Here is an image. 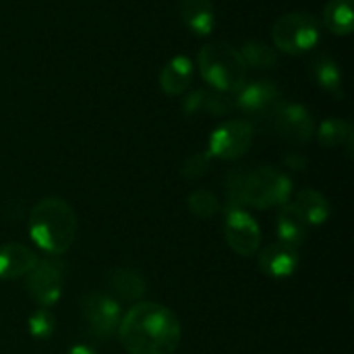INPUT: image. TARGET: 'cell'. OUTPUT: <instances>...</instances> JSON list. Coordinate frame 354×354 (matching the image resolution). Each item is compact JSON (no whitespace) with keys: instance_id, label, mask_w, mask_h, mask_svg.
<instances>
[{"instance_id":"cell-7","label":"cell","mask_w":354,"mask_h":354,"mask_svg":"<svg viewBox=\"0 0 354 354\" xmlns=\"http://www.w3.org/2000/svg\"><path fill=\"white\" fill-rule=\"evenodd\" d=\"M62 284H64V266L58 259L37 261L29 272V280H27L31 297L35 299L37 305L44 307H52L60 299Z\"/></svg>"},{"instance_id":"cell-19","label":"cell","mask_w":354,"mask_h":354,"mask_svg":"<svg viewBox=\"0 0 354 354\" xmlns=\"http://www.w3.org/2000/svg\"><path fill=\"white\" fill-rule=\"evenodd\" d=\"M313 75L324 89H328L336 97H342V75H340L338 64L332 58H328V56L317 58L313 62Z\"/></svg>"},{"instance_id":"cell-20","label":"cell","mask_w":354,"mask_h":354,"mask_svg":"<svg viewBox=\"0 0 354 354\" xmlns=\"http://www.w3.org/2000/svg\"><path fill=\"white\" fill-rule=\"evenodd\" d=\"M110 284L122 299L129 301H137L145 292V280L133 270H114V274L110 276Z\"/></svg>"},{"instance_id":"cell-5","label":"cell","mask_w":354,"mask_h":354,"mask_svg":"<svg viewBox=\"0 0 354 354\" xmlns=\"http://www.w3.org/2000/svg\"><path fill=\"white\" fill-rule=\"evenodd\" d=\"M274 46L288 54H303L319 44L322 25L311 12H288L274 23Z\"/></svg>"},{"instance_id":"cell-11","label":"cell","mask_w":354,"mask_h":354,"mask_svg":"<svg viewBox=\"0 0 354 354\" xmlns=\"http://www.w3.org/2000/svg\"><path fill=\"white\" fill-rule=\"evenodd\" d=\"M278 102H280V89L268 81V79H259V81H253V83H245L241 89H239V97H236V106L249 114H266V112H274L278 108Z\"/></svg>"},{"instance_id":"cell-6","label":"cell","mask_w":354,"mask_h":354,"mask_svg":"<svg viewBox=\"0 0 354 354\" xmlns=\"http://www.w3.org/2000/svg\"><path fill=\"white\" fill-rule=\"evenodd\" d=\"M81 311H83V319L89 326V332L100 340L110 338L120 324L118 303L112 297L102 295V292L85 295L81 301Z\"/></svg>"},{"instance_id":"cell-13","label":"cell","mask_w":354,"mask_h":354,"mask_svg":"<svg viewBox=\"0 0 354 354\" xmlns=\"http://www.w3.org/2000/svg\"><path fill=\"white\" fill-rule=\"evenodd\" d=\"M178 15L183 23L197 35L212 33L216 23L212 0H178Z\"/></svg>"},{"instance_id":"cell-21","label":"cell","mask_w":354,"mask_h":354,"mask_svg":"<svg viewBox=\"0 0 354 354\" xmlns=\"http://www.w3.org/2000/svg\"><path fill=\"white\" fill-rule=\"evenodd\" d=\"M245 64L249 66H255V68H270L276 64L278 56L276 52L272 50V46H268L266 41H259V39H251L243 46V52H241Z\"/></svg>"},{"instance_id":"cell-8","label":"cell","mask_w":354,"mask_h":354,"mask_svg":"<svg viewBox=\"0 0 354 354\" xmlns=\"http://www.w3.org/2000/svg\"><path fill=\"white\" fill-rule=\"evenodd\" d=\"M253 141V124L247 120H228L218 127L209 139V156L222 160L241 158Z\"/></svg>"},{"instance_id":"cell-14","label":"cell","mask_w":354,"mask_h":354,"mask_svg":"<svg viewBox=\"0 0 354 354\" xmlns=\"http://www.w3.org/2000/svg\"><path fill=\"white\" fill-rule=\"evenodd\" d=\"M37 257L23 245H4L0 247V278L15 280L33 270Z\"/></svg>"},{"instance_id":"cell-25","label":"cell","mask_w":354,"mask_h":354,"mask_svg":"<svg viewBox=\"0 0 354 354\" xmlns=\"http://www.w3.org/2000/svg\"><path fill=\"white\" fill-rule=\"evenodd\" d=\"M207 164H209V153H197V156L189 158L185 164V176H189V178L201 176L207 170Z\"/></svg>"},{"instance_id":"cell-1","label":"cell","mask_w":354,"mask_h":354,"mask_svg":"<svg viewBox=\"0 0 354 354\" xmlns=\"http://www.w3.org/2000/svg\"><path fill=\"white\" fill-rule=\"evenodd\" d=\"M118 336L129 354H174L180 342V324L166 307L139 303L120 319Z\"/></svg>"},{"instance_id":"cell-16","label":"cell","mask_w":354,"mask_h":354,"mask_svg":"<svg viewBox=\"0 0 354 354\" xmlns=\"http://www.w3.org/2000/svg\"><path fill=\"white\" fill-rule=\"evenodd\" d=\"M191 75H193V66L191 60L187 56H174L162 71L160 75V83L162 89L170 95H180L189 83H191Z\"/></svg>"},{"instance_id":"cell-3","label":"cell","mask_w":354,"mask_h":354,"mask_svg":"<svg viewBox=\"0 0 354 354\" xmlns=\"http://www.w3.org/2000/svg\"><path fill=\"white\" fill-rule=\"evenodd\" d=\"M290 178L270 166H259L247 174H232L228 180V193L239 205H253L259 209L272 205H284L290 195Z\"/></svg>"},{"instance_id":"cell-10","label":"cell","mask_w":354,"mask_h":354,"mask_svg":"<svg viewBox=\"0 0 354 354\" xmlns=\"http://www.w3.org/2000/svg\"><path fill=\"white\" fill-rule=\"evenodd\" d=\"M224 234H226V241L232 247V251H236L239 255L249 257L259 247V228H257L255 220L241 209H234L228 216Z\"/></svg>"},{"instance_id":"cell-17","label":"cell","mask_w":354,"mask_h":354,"mask_svg":"<svg viewBox=\"0 0 354 354\" xmlns=\"http://www.w3.org/2000/svg\"><path fill=\"white\" fill-rule=\"evenodd\" d=\"M307 230H309L307 222L297 214V209L292 205H286L278 214V239H280V243L297 249L307 239Z\"/></svg>"},{"instance_id":"cell-9","label":"cell","mask_w":354,"mask_h":354,"mask_svg":"<svg viewBox=\"0 0 354 354\" xmlns=\"http://www.w3.org/2000/svg\"><path fill=\"white\" fill-rule=\"evenodd\" d=\"M272 122L276 133L290 143H307L315 131L309 110L301 104H278L272 114Z\"/></svg>"},{"instance_id":"cell-4","label":"cell","mask_w":354,"mask_h":354,"mask_svg":"<svg viewBox=\"0 0 354 354\" xmlns=\"http://www.w3.org/2000/svg\"><path fill=\"white\" fill-rule=\"evenodd\" d=\"M197 62L201 77L220 91H239L247 81V64L241 52L226 41L205 44Z\"/></svg>"},{"instance_id":"cell-23","label":"cell","mask_w":354,"mask_h":354,"mask_svg":"<svg viewBox=\"0 0 354 354\" xmlns=\"http://www.w3.org/2000/svg\"><path fill=\"white\" fill-rule=\"evenodd\" d=\"M187 203L189 209L199 218H212L218 212V199L209 191H195Z\"/></svg>"},{"instance_id":"cell-15","label":"cell","mask_w":354,"mask_h":354,"mask_svg":"<svg viewBox=\"0 0 354 354\" xmlns=\"http://www.w3.org/2000/svg\"><path fill=\"white\" fill-rule=\"evenodd\" d=\"M292 207L297 209V214L307 222V226H315V224H324L330 216V205L326 201V197L313 189H305L297 195Z\"/></svg>"},{"instance_id":"cell-18","label":"cell","mask_w":354,"mask_h":354,"mask_svg":"<svg viewBox=\"0 0 354 354\" xmlns=\"http://www.w3.org/2000/svg\"><path fill=\"white\" fill-rule=\"evenodd\" d=\"M324 21L330 31L348 35L353 31V0H332L326 6Z\"/></svg>"},{"instance_id":"cell-2","label":"cell","mask_w":354,"mask_h":354,"mask_svg":"<svg viewBox=\"0 0 354 354\" xmlns=\"http://www.w3.org/2000/svg\"><path fill=\"white\" fill-rule=\"evenodd\" d=\"M31 239L48 253L62 255L75 241L77 218L71 205L58 197L41 199L29 216Z\"/></svg>"},{"instance_id":"cell-26","label":"cell","mask_w":354,"mask_h":354,"mask_svg":"<svg viewBox=\"0 0 354 354\" xmlns=\"http://www.w3.org/2000/svg\"><path fill=\"white\" fill-rule=\"evenodd\" d=\"M68 354H95V353H93L89 346H75V348H73Z\"/></svg>"},{"instance_id":"cell-22","label":"cell","mask_w":354,"mask_h":354,"mask_svg":"<svg viewBox=\"0 0 354 354\" xmlns=\"http://www.w3.org/2000/svg\"><path fill=\"white\" fill-rule=\"evenodd\" d=\"M346 139H351V124L344 120H326L319 127V141L328 147H334Z\"/></svg>"},{"instance_id":"cell-24","label":"cell","mask_w":354,"mask_h":354,"mask_svg":"<svg viewBox=\"0 0 354 354\" xmlns=\"http://www.w3.org/2000/svg\"><path fill=\"white\" fill-rule=\"evenodd\" d=\"M29 330L33 336L37 338H46L52 334L54 330V317L48 311H37L31 319H29Z\"/></svg>"},{"instance_id":"cell-12","label":"cell","mask_w":354,"mask_h":354,"mask_svg":"<svg viewBox=\"0 0 354 354\" xmlns=\"http://www.w3.org/2000/svg\"><path fill=\"white\" fill-rule=\"evenodd\" d=\"M259 268L274 278H286L299 268V253L295 247L276 243L259 255Z\"/></svg>"}]
</instances>
